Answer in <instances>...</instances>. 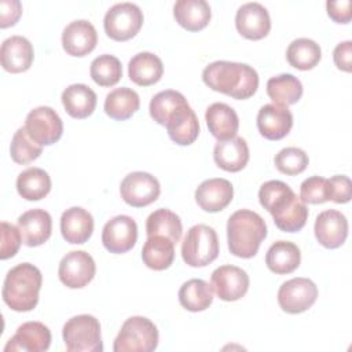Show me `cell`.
<instances>
[{"instance_id":"277c9868","label":"cell","mask_w":352,"mask_h":352,"mask_svg":"<svg viewBox=\"0 0 352 352\" xmlns=\"http://www.w3.org/2000/svg\"><path fill=\"white\" fill-rule=\"evenodd\" d=\"M267 224L264 219L249 209L234 212L227 221V242L230 252L241 258L256 256L264 238Z\"/></svg>"},{"instance_id":"7dc6e473","label":"cell","mask_w":352,"mask_h":352,"mask_svg":"<svg viewBox=\"0 0 352 352\" xmlns=\"http://www.w3.org/2000/svg\"><path fill=\"white\" fill-rule=\"evenodd\" d=\"M333 59L340 70L349 73L352 70V41L346 40L337 44L333 51Z\"/></svg>"},{"instance_id":"b9f144b4","label":"cell","mask_w":352,"mask_h":352,"mask_svg":"<svg viewBox=\"0 0 352 352\" xmlns=\"http://www.w3.org/2000/svg\"><path fill=\"white\" fill-rule=\"evenodd\" d=\"M300 199L304 204H324L330 201L329 180L322 176H311L300 186Z\"/></svg>"},{"instance_id":"ffe728a7","label":"cell","mask_w":352,"mask_h":352,"mask_svg":"<svg viewBox=\"0 0 352 352\" xmlns=\"http://www.w3.org/2000/svg\"><path fill=\"white\" fill-rule=\"evenodd\" d=\"M232 197L234 187L231 182L221 177L208 179L195 190V201L198 206L209 213H216L227 208L232 201Z\"/></svg>"},{"instance_id":"7402d4cb","label":"cell","mask_w":352,"mask_h":352,"mask_svg":"<svg viewBox=\"0 0 352 352\" xmlns=\"http://www.w3.org/2000/svg\"><path fill=\"white\" fill-rule=\"evenodd\" d=\"M34 58L33 45L23 36H11L1 43L0 59L1 66L10 73L26 72Z\"/></svg>"},{"instance_id":"d6986e66","label":"cell","mask_w":352,"mask_h":352,"mask_svg":"<svg viewBox=\"0 0 352 352\" xmlns=\"http://www.w3.org/2000/svg\"><path fill=\"white\" fill-rule=\"evenodd\" d=\"M96 44V29L85 19L73 21L63 29L62 47L72 56H85L95 50Z\"/></svg>"},{"instance_id":"83f0119b","label":"cell","mask_w":352,"mask_h":352,"mask_svg":"<svg viewBox=\"0 0 352 352\" xmlns=\"http://www.w3.org/2000/svg\"><path fill=\"white\" fill-rule=\"evenodd\" d=\"M162 74V60L153 52H139L128 63V76L131 81L140 87H148L158 82Z\"/></svg>"},{"instance_id":"30bf717a","label":"cell","mask_w":352,"mask_h":352,"mask_svg":"<svg viewBox=\"0 0 352 352\" xmlns=\"http://www.w3.org/2000/svg\"><path fill=\"white\" fill-rule=\"evenodd\" d=\"M160 182L147 172H132L126 175L120 186L121 198L133 208H143L160 197Z\"/></svg>"},{"instance_id":"603a6c76","label":"cell","mask_w":352,"mask_h":352,"mask_svg":"<svg viewBox=\"0 0 352 352\" xmlns=\"http://www.w3.org/2000/svg\"><path fill=\"white\" fill-rule=\"evenodd\" d=\"M60 232L69 243H85L94 232L92 214L80 206L66 209L60 217Z\"/></svg>"},{"instance_id":"f6af8a7d","label":"cell","mask_w":352,"mask_h":352,"mask_svg":"<svg viewBox=\"0 0 352 352\" xmlns=\"http://www.w3.org/2000/svg\"><path fill=\"white\" fill-rule=\"evenodd\" d=\"M22 14V4L18 0L0 1V28L14 26Z\"/></svg>"},{"instance_id":"6da1fadb","label":"cell","mask_w":352,"mask_h":352,"mask_svg":"<svg viewBox=\"0 0 352 352\" xmlns=\"http://www.w3.org/2000/svg\"><path fill=\"white\" fill-rule=\"evenodd\" d=\"M258 201L271 213L280 231L297 232L307 223L308 209L305 204L285 182H265L258 190Z\"/></svg>"},{"instance_id":"f1b7e54d","label":"cell","mask_w":352,"mask_h":352,"mask_svg":"<svg viewBox=\"0 0 352 352\" xmlns=\"http://www.w3.org/2000/svg\"><path fill=\"white\" fill-rule=\"evenodd\" d=\"M62 104L73 118H87L96 107V94L85 84H72L62 92Z\"/></svg>"},{"instance_id":"ee69618b","label":"cell","mask_w":352,"mask_h":352,"mask_svg":"<svg viewBox=\"0 0 352 352\" xmlns=\"http://www.w3.org/2000/svg\"><path fill=\"white\" fill-rule=\"evenodd\" d=\"M327 180H329L330 201H333L336 204H346L351 201L352 187H351V180L348 176L336 175Z\"/></svg>"},{"instance_id":"1f68e13d","label":"cell","mask_w":352,"mask_h":352,"mask_svg":"<svg viewBox=\"0 0 352 352\" xmlns=\"http://www.w3.org/2000/svg\"><path fill=\"white\" fill-rule=\"evenodd\" d=\"M140 107V99L136 91L121 87L110 91L104 99V113L117 121L131 118Z\"/></svg>"},{"instance_id":"836d02e7","label":"cell","mask_w":352,"mask_h":352,"mask_svg":"<svg viewBox=\"0 0 352 352\" xmlns=\"http://www.w3.org/2000/svg\"><path fill=\"white\" fill-rule=\"evenodd\" d=\"M213 287L204 279H190L179 289L180 305L191 312H201L210 307Z\"/></svg>"},{"instance_id":"9a60e30c","label":"cell","mask_w":352,"mask_h":352,"mask_svg":"<svg viewBox=\"0 0 352 352\" xmlns=\"http://www.w3.org/2000/svg\"><path fill=\"white\" fill-rule=\"evenodd\" d=\"M236 30L249 40H261L271 30V18L260 3L242 4L235 15Z\"/></svg>"},{"instance_id":"d590c367","label":"cell","mask_w":352,"mask_h":352,"mask_svg":"<svg viewBox=\"0 0 352 352\" xmlns=\"http://www.w3.org/2000/svg\"><path fill=\"white\" fill-rule=\"evenodd\" d=\"M183 226L180 217L165 208L157 209L146 220V234L147 236L164 235L169 238L173 243H177L182 238Z\"/></svg>"},{"instance_id":"8fae6325","label":"cell","mask_w":352,"mask_h":352,"mask_svg":"<svg viewBox=\"0 0 352 352\" xmlns=\"http://www.w3.org/2000/svg\"><path fill=\"white\" fill-rule=\"evenodd\" d=\"M318 297L316 285L308 278H293L278 290V304L287 314H301L311 308Z\"/></svg>"},{"instance_id":"484cf974","label":"cell","mask_w":352,"mask_h":352,"mask_svg":"<svg viewBox=\"0 0 352 352\" xmlns=\"http://www.w3.org/2000/svg\"><path fill=\"white\" fill-rule=\"evenodd\" d=\"M213 160L219 168L227 172L242 170L249 161V147L243 138L235 136L232 139L216 143L213 148Z\"/></svg>"},{"instance_id":"ab89813d","label":"cell","mask_w":352,"mask_h":352,"mask_svg":"<svg viewBox=\"0 0 352 352\" xmlns=\"http://www.w3.org/2000/svg\"><path fill=\"white\" fill-rule=\"evenodd\" d=\"M43 153V146L36 143L28 133L26 128H18L16 132L12 136L11 146H10V154L14 162L25 165L29 164L40 157Z\"/></svg>"},{"instance_id":"8d00e7d4","label":"cell","mask_w":352,"mask_h":352,"mask_svg":"<svg viewBox=\"0 0 352 352\" xmlns=\"http://www.w3.org/2000/svg\"><path fill=\"white\" fill-rule=\"evenodd\" d=\"M322 58L320 47L316 41L301 37L293 40L286 50V59L290 66L298 70H311L314 69Z\"/></svg>"},{"instance_id":"60d3db41","label":"cell","mask_w":352,"mask_h":352,"mask_svg":"<svg viewBox=\"0 0 352 352\" xmlns=\"http://www.w3.org/2000/svg\"><path fill=\"white\" fill-rule=\"evenodd\" d=\"M275 166L279 172L294 176L305 170L309 164L308 154L298 147H285L275 155Z\"/></svg>"},{"instance_id":"bcb514c9","label":"cell","mask_w":352,"mask_h":352,"mask_svg":"<svg viewBox=\"0 0 352 352\" xmlns=\"http://www.w3.org/2000/svg\"><path fill=\"white\" fill-rule=\"evenodd\" d=\"M329 16L337 23H348L352 18L349 0H329L326 3Z\"/></svg>"},{"instance_id":"cb8c5ba5","label":"cell","mask_w":352,"mask_h":352,"mask_svg":"<svg viewBox=\"0 0 352 352\" xmlns=\"http://www.w3.org/2000/svg\"><path fill=\"white\" fill-rule=\"evenodd\" d=\"M206 125L213 138L224 142L236 136L239 128V118L236 111L227 103H212L205 113Z\"/></svg>"},{"instance_id":"4dcf8cb0","label":"cell","mask_w":352,"mask_h":352,"mask_svg":"<svg viewBox=\"0 0 352 352\" xmlns=\"http://www.w3.org/2000/svg\"><path fill=\"white\" fill-rule=\"evenodd\" d=\"M142 258L148 268L154 271H164L173 263L175 243L164 235L147 236L142 249Z\"/></svg>"},{"instance_id":"5bb4252c","label":"cell","mask_w":352,"mask_h":352,"mask_svg":"<svg viewBox=\"0 0 352 352\" xmlns=\"http://www.w3.org/2000/svg\"><path fill=\"white\" fill-rule=\"evenodd\" d=\"M213 292L223 301H236L249 289V275L236 265H220L210 276Z\"/></svg>"},{"instance_id":"4fadbf2b","label":"cell","mask_w":352,"mask_h":352,"mask_svg":"<svg viewBox=\"0 0 352 352\" xmlns=\"http://www.w3.org/2000/svg\"><path fill=\"white\" fill-rule=\"evenodd\" d=\"M138 239L136 221L126 214L110 219L102 231V243L110 253L121 254L131 250Z\"/></svg>"},{"instance_id":"5b68a950","label":"cell","mask_w":352,"mask_h":352,"mask_svg":"<svg viewBox=\"0 0 352 352\" xmlns=\"http://www.w3.org/2000/svg\"><path fill=\"white\" fill-rule=\"evenodd\" d=\"M158 346L157 326L144 316L128 318L118 331L114 352H151Z\"/></svg>"},{"instance_id":"4316f807","label":"cell","mask_w":352,"mask_h":352,"mask_svg":"<svg viewBox=\"0 0 352 352\" xmlns=\"http://www.w3.org/2000/svg\"><path fill=\"white\" fill-rule=\"evenodd\" d=\"M173 16L186 30L198 32L209 23L212 11L205 0H179L173 6Z\"/></svg>"},{"instance_id":"e0dca14e","label":"cell","mask_w":352,"mask_h":352,"mask_svg":"<svg viewBox=\"0 0 352 352\" xmlns=\"http://www.w3.org/2000/svg\"><path fill=\"white\" fill-rule=\"evenodd\" d=\"M314 231L322 246L336 249L340 248L348 236V220L341 212L327 209L316 216Z\"/></svg>"},{"instance_id":"d4e9b609","label":"cell","mask_w":352,"mask_h":352,"mask_svg":"<svg viewBox=\"0 0 352 352\" xmlns=\"http://www.w3.org/2000/svg\"><path fill=\"white\" fill-rule=\"evenodd\" d=\"M165 128L170 140L180 146H188L194 143L199 135V122L190 104L177 109L168 118Z\"/></svg>"},{"instance_id":"9c48e42d","label":"cell","mask_w":352,"mask_h":352,"mask_svg":"<svg viewBox=\"0 0 352 352\" xmlns=\"http://www.w3.org/2000/svg\"><path fill=\"white\" fill-rule=\"evenodd\" d=\"M25 128L29 136L40 146L56 143L63 133V122L59 114L48 106L33 109L26 116Z\"/></svg>"},{"instance_id":"74e56055","label":"cell","mask_w":352,"mask_h":352,"mask_svg":"<svg viewBox=\"0 0 352 352\" xmlns=\"http://www.w3.org/2000/svg\"><path fill=\"white\" fill-rule=\"evenodd\" d=\"M186 104H188V102L183 94H180L179 91H173V89H166V91H161L153 96V99L150 100L148 110H150L151 118L155 122H158L160 125L165 126L168 118L177 109H180Z\"/></svg>"},{"instance_id":"52a82bcc","label":"cell","mask_w":352,"mask_h":352,"mask_svg":"<svg viewBox=\"0 0 352 352\" xmlns=\"http://www.w3.org/2000/svg\"><path fill=\"white\" fill-rule=\"evenodd\" d=\"M66 349L70 352H100L103 351L100 323L92 315H77L70 318L62 330Z\"/></svg>"},{"instance_id":"44dd1931","label":"cell","mask_w":352,"mask_h":352,"mask_svg":"<svg viewBox=\"0 0 352 352\" xmlns=\"http://www.w3.org/2000/svg\"><path fill=\"white\" fill-rule=\"evenodd\" d=\"M22 242L30 248L47 242L52 232L51 214L44 209H30L18 217Z\"/></svg>"},{"instance_id":"2e32d148","label":"cell","mask_w":352,"mask_h":352,"mask_svg":"<svg viewBox=\"0 0 352 352\" xmlns=\"http://www.w3.org/2000/svg\"><path fill=\"white\" fill-rule=\"evenodd\" d=\"M257 129L268 140L285 138L293 126V114L287 106L267 103L257 113Z\"/></svg>"},{"instance_id":"7c38bea8","label":"cell","mask_w":352,"mask_h":352,"mask_svg":"<svg viewBox=\"0 0 352 352\" xmlns=\"http://www.w3.org/2000/svg\"><path fill=\"white\" fill-rule=\"evenodd\" d=\"M95 272V261L92 256L84 250H73L63 256L58 268L60 282L70 289L87 286L94 279Z\"/></svg>"},{"instance_id":"7a4b0ae2","label":"cell","mask_w":352,"mask_h":352,"mask_svg":"<svg viewBox=\"0 0 352 352\" xmlns=\"http://www.w3.org/2000/svg\"><path fill=\"white\" fill-rule=\"evenodd\" d=\"M202 80L210 89L238 100L249 99L258 88L257 72L252 66L239 62H212L204 69Z\"/></svg>"},{"instance_id":"ac0fdd59","label":"cell","mask_w":352,"mask_h":352,"mask_svg":"<svg viewBox=\"0 0 352 352\" xmlns=\"http://www.w3.org/2000/svg\"><path fill=\"white\" fill-rule=\"evenodd\" d=\"M51 345V331L41 322H25L15 334L8 340L4 346L6 352L10 351H26V352H43Z\"/></svg>"},{"instance_id":"8992f818","label":"cell","mask_w":352,"mask_h":352,"mask_svg":"<svg viewBox=\"0 0 352 352\" xmlns=\"http://www.w3.org/2000/svg\"><path fill=\"white\" fill-rule=\"evenodd\" d=\"M219 256V238L206 224L192 226L182 243V257L190 267H205Z\"/></svg>"},{"instance_id":"e575fe53","label":"cell","mask_w":352,"mask_h":352,"mask_svg":"<svg viewBox=\"0 0 352 352\" xmlns=\"http://www.w3.org/2000/svg\"><path fill=\"white\" fill-rule=\"evenodd\" d=\"M267 94L274 103L282 106L294 104L302 96V84L293 74H279L267 81Z\"/></svg>"},{"instance_id":"f35d334b","label":"cell","mask_w":352,"mask_h":352,"mask_svg":"<svg viewBox=\"0 0 352 352\" xmlns=\"http://www.w3.org/2000/svg\"><path fill=\"white\" fill-rule=\"evenodd\" d=\"M91 78L100 87L116 85L122 77V66L117 56L103 54L91 63Z\"/></svg>"},{"instance_id":"d6a6232c","label":"cell","mask_w":352,"mask_h":352,"mask_svg":"<svg viewBox=\"0 0 352 352\" xmlns=\"http://www.w3.org/2000/svg\"><path fill=\"white\" fill-rule=\"evenodd\" d=\"M16 190L26 201H40L51 191V177L41 168H28L18 175Z\"/></svg>"},{"instance_id":"3957f363","label":"cell","mask_w":352,"mask_h":352,"mask_svg":"<svg viewBox=\"0 0 352 352\" xmlns=\"http://www.w3.org/2000/svg\"><path fill=\"white\" fill-rule=\"evenodd\" d=\"M43 283L40 270L30 263H21L11 268L4 279L1 296L4 302L16 312L36 308Z\"/></svg>"},{"instance_id":"ba28073f","label":"cell","mask_w":352,"mask_h":352,"mask_svg":"<svg viewBox=\"0 0 352 352\" xmlns=\"http://www.w3.org/2000/svg\"><path fill=\"white\" fill-rule=\"evenodd\" d=\"M143 25V12L133 3L114 4L104 15L106 34L116 41H126L136 36Z\"/></svg>"},{"instance_id":"f546056e","label":"cell","mask_w":352,"mask_h":352,"mask_svg":"<svg viewBox=\"0 0 352 352\" xmlns=\"http://www.w3.org/2000/svg\"><path fill=\"white\" fill-rule=\"evenodd\" d=\"M301 253L296 243L289 241H276L270 246L265 254V264L270 271L283 275L298 268Z\"/></svg>"},{"instance_id":"7bdbcfd3","label":"cell","mask_w":352,"mask_h":352,"mask_svg":"<svg viewBox=\"0 0 352 352\" xmlns=\"http://www.w3.org/2000/svg\"><path fill=\"white\" fill-rule=\"evenodd\" d=\"M22 235L18 227L3 221L1 223V248H0V258L7 260L14 257L21 246Z\"/></svg>"}]
</instances>
